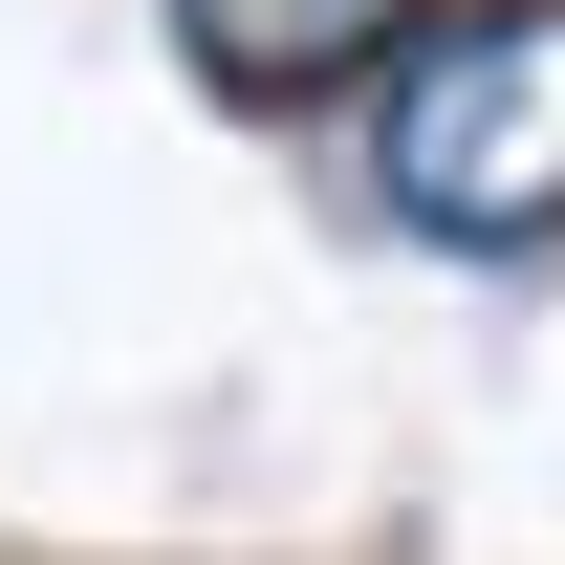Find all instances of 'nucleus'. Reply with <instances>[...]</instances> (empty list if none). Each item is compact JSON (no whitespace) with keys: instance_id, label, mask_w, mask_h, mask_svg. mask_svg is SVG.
Wrapping results in <instances>:
<instances>
[{"instance_id":"f257e3e1","label":"nucleus","mask_w":565,"mask_h":565,"mask_svg":"<svg viewBox=\"0 0 565 565\" xmlns=\"http://www.w3.org/2000/svg\"><path fill=\"white\" fill-rule=\"evenodd\" d=\"M370 174L414 239H565V0H435L370 87Z\"/></svg>"},{"instance_id":"f03ea898","label":"nucleus","mask_w":565,"mask_h":565,"mask_svg":"<svg viewBox=\"0 0 565 565\" xmlns=\"http://www.w3.org/2000/svg\"><path fill=\"white\" fill-rule=\"evenodd\" d=\"M435 0H174V44H196V87H239V109H327V87H392V44H414Z\"/></svg>"}]
</instances>
